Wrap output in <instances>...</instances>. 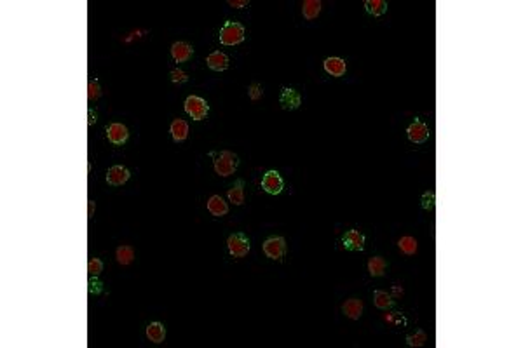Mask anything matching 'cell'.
<instances>
[{
    "label": "cell",
    "instance_id": "cell-31",
    "mask_svg": "<svg viewBox=\"0 0 523 348\" xmlns=\"http://www.w3.org/2000/svg\"><path fill=\"white\" fill-rule=\"evenodd\" d=\"M248 94H250V98L253 101H256L262 96V85L260 84H251L250 89H248Z\"/></svg>",
    "mask_w": 523,
    "mask_h": 348
},
{
    "label": "cell",
    "instance_id": "cell-2",
    "mask_svg": "<svg viewBox=\"0 0 523 348\" xmlns=\"http://www.w3.org/2000/svg\"><path fill=\"white\" fill-rule=\"evenodd\" d=\"M244 40V26L236 21H227L220 28V42L223 46H238Z\"/></svg>",
    "mask_w": 523,
    "mask_h": 348
},
{
    "label": "cell",
    "instance_id": "cell-9",
    "mask_svg": "<svg viewBox=\"0 0 523 348\" xmlns=\"http://www.w3.org/2000/svg\"><path fill=\"white\" fill-rule=\"evenodd\" d=\"M129 176H131V173L126 169L124 166H113V167H110L108 173H107V183L112 186H121L128 181Z\"/></svg>",
    "mask_w": 523,
    "mask_h": 348
},
{
    "label": "cell",
    "instance_id": "cell-36",
    "mask_svg": "<svg viewBox=\"0 0 523 348\" xmlns=\"http://www.w3.org/2000/svg\"><path fill=\"white\" fill-rule=\"evenodd\" d=\"M399 294H403V289H399V288H394V296H399Z\"/></svg>",
    "mask_w": 523,
    "mask_h": 348
},
{
    "label": "cell",
    "instance_id": "cell-27",
    "mask_svg": "<svg viewBox=\"0 0 523 348\" xmlns=\"http://www.w3.org/2000/svg\"><path fill=\"white\" fill-rule=\"evenodd\" d=\"M88 272H89V275H91V277H98V275H100V273L103 272V263H101V260H98V258H93V260H89Z\"/></svg>",
    "mask_w": 523,
    "mask_h": 348
},
{
    "label": "cell",
    "instance_id": "cell-34",
    "mask_svg": "<svg viewBox=\"0 0 523 348\" xmlns=\"http://www.w3.org/2000/svg\"><path fill=\"white\" fill-rule=\"evenodd\" d=\"M88 113H89V118H88V125H89V128H91V125H93V124H95V122H96V113H95V112H93V108H89V110H88Z\"/></svg>",
    "mask_w": 523,
    "mask_h": 348
},
{
    "label": "cell",
    "instance_id": "cell-22",
    "mask_svg": "<svg viewBox=\"0 0 523 348\" xmlns=\"http://www.w3.org/2000/svg\"><path fill=\"white\" fill-rule=\"evenodd\" d=\"M373 300H375V306H377V308H381V310L391 308V306L394 305V300H392V296H391V294H387L386 291H375Z\"/></svg>",
    "mask_w": 523,
    "mask_h": 348
},
{
    "label": "cell",
    "instance_id": "cell-5",
    "mask_svg": "<svg viewBox=\"0 0 523 348\" xmlns=\"http://www.w3.org/2000/svg\"><path fill=\"white\" fill-rule=\"evenodd\" d=\"M264 252L267 255L271 260H277L284 256L286 252V242L283 237H271L264 242Z\"/></svg>",
    "mask_w": 523,
    "mask_h": 348
},
{
    "label": "cell",
    "instance_id": "cell-6",
    "mask_svg": "<svg viewBox=\"0 0 523 348\" xmlns=\"http://www.w3.org/2000/svg\"><path fill=\"white\" fill-rule=\"evenodd\" d=\"M262 188L271 195L281 194V190H283V178H281L277 171H269L264 176V179H262Z\"/></svg>",
    "mask_w": 523,
    "mask_h": 348
},
{
    "label": "cell",
    "instance_id": "cell-28",
    "mask_svg": "<svg viewBox=\"0 0 523 348\" xmlns=\"http://www.w3.org/2000/svg\"><path fill=\"white\" fill-rule=\"evenodd\" d=\"M100 96H101L100 84H98V80H91V82H89V85H88V98L91 101H96Z\"/></svg>",
    "mask_w": 523,
    "mask_h": 348
},
{
    "label": "cell",
    "instance_id": "cell-4",
    "mask_svg": "<svg viewBox=\"0 0 523 348\" xmlns=\"http://www.w3.org/2000/svg\"><path fill=\"white\" fill-rule=\"evenodd\" d=\"M185 112L194 118V120H202L206 118L208 112H210V106L206 101L199 96H189L185 100Z\"/></svg>",
    "mask_w": 523,
    "mask_h": 348
},
{
    "label": "cell",
    "instance_id": "cell-13",
    "mask_svg": "<svg viewBox=\"0 0 523 348\" xmlns=\"http://www.w3.org/2000/svg\"><path fill=\"white\" fill-rule=\"evenodd\" d=\"M206 63H208V67H210L211 70H215V72H223V70H227V67H228V58H227V54H223V52L215 51L206 58Z\"/></svg>",
    "mask_w": 523,
    "mask_h": 348
},
{
    "label": "cell",
    "instance_id": "cell-23",
    "mask_svg": "<svg viewBox=\"0 0 523 348\" xmlns=\"http://www.w3.org/2000/svg\"><path fill=\"white\" fill-rule=\"evenodd\" d=\"M133 260H134V251L131 245H121V247L117 249V261H119L121 265L128 267V265L133 263Z\"/></svg>",
    "mask_w": 523,
    "mask_h": 348
},
{
    "label": "cell",
    "instance_id": "cell-15",
    "mask_svg": "<svg viewBox=\"0 0 523 348\" xmlns=\"http://www.w3.org/2000/svg\"><path fill=\"white\" fill-rule=\"evenodd\" d=\"M208 211L211 212L216 218H222L228 212V206L227 202H223V199L220 195H213L210 200H208Z\"/></svg>",
    "mask_w": 523,
    "mask_h": 348
},
{
    "label": "cell",
    "instance_id": "cell-25",
    "mask_svg": "<svg viewBox=\"0 0 523 348\" xmlns=\"http://www.w3.org/2000/svg\"><path fill=\"white\" fill-rule=\"evenodd\" d=\"M398 245L404 255H408V256H412L417 252V240L414 239V237H401Z\"/></svg>",
    "mask_w": 523,
    "mask_h": 348
},
{
    "label": "cell",
    "instance_id": "cell-1",
    "mask_svg": "<svg viewBox=\"0 0 523 348\" xmlns=\"http://www.w3.org/2000/svg\"><path fill=\"white\" fill-rule=\"evenodd\" d=\"M211 157H215V171H216V174L218 176H222V178H227V176H230V174H234L236 173V169H238V155L236 153H232V151H228V150H223V151H220V153H211Z\"/></svg>",
    "mask_w": 523,
    "mask_h": 348
},
{
    "label": "cell",
    "instance_id": "cell-17",
    "mask_svg": "<svg viewBox=\"0 0 523 348\" xmlns=\"http://www.w3.org/2000/svg\"><path fill=\"white\" fill-rule=\"evenodd\" d=\"M325 70L330 73L332 77H342L345 75V61L340 58H328L325 59Z\"/></svg>",
    "mask_w": 523,
    "mask_h": 348
},
{
    "label": "cell",
    "instance_id": "cell-26",
    "mask_svg": "<svg viewBox=\"0 0 523 348\" xmlns=\"http://www.w3.org/2000/svg\"><path fill=\"white\" fill-rule=\"evenodd\" d=\"M426 341H427V336H426V333H424V331H417L415 334H410V336H406V343L410 346H422Z\"/></svg>",
    "mask_w": 523,
    "mask_h": 348
},
{
    "label": "cell",
    "instance_id": "cell-30",
    "mask_svg": "<svg viewBox=\"0 0 523 348\" xmlns=\"http://www.w3.org/2000/svg\"><path fill=\"white\" fill-rule=\"evenodd\" d=\"M422 207L424 209H432V207H434V192H426V194H424Z\"/></svg>",
    "mask_w": 523,
    "mask_h": 348
},
{
    "label": "cell",
    "instance_id": "cell-8",
    "mask_svg": "<svg viewBox=\"0 0 523 348\" xmlns=\"http://www.w3.org/2000/svg\"><path fill=\"white\" fill-rule=\"evenodd\" d=\"M406 134H408V139H410L412 143H424L429 138V128L424 124V122L415 120L412 125H408Z\"/></svg>",
    "mask_w": 523,
    "mask_h": 348
},
{
    "label": "cell",
    "instance_id": "cell-10",
    "mask_svg": "<svg viewBox=\"0 0 523 348\" xmlns=\"http://www.w3.org/2000/svg\"><path fill=\"white\" fill-rule=\"evenodd\" d=\"M279 101H281V105H283V108H286V110H297L298 106H300V103H302V98H300V94L295 91V89L284 87L283 92H281Z\"/></svg>",
    "mask_w": 523,
    "mask_h": 348
},
{
    "label": "cell",
    "instance_id": "cell-11",
    "mask_svg": "<svg viewBox=\"0 0 523 348\" xmlns=\"http://www.w3.org/2000/svg\"><path fill=\"white\" fill-rule=\"evenodd\" d=\"M107 136H108L110 141L113 143V145H122V143L128 141L129 133H128V129H126V125L112 124V125H108V128H107Z\"/></svg>",
    "mask_w": 523,
    "mask_h": 348
},
{
    "label": "cell",
    "instance_id": "cell-7",
    "mask_svg": "<svg viewBox=\"0 0 523 348\" xmlns=\"http://www.w3.org/2000/svg\"><path fill=\"white\" fill-rule=\"evenodd\" d=\"M344 247L349 251H363L365 249V235L359 230H349L342 237Z\"/></svg>",
    "mask_w": 523,
    "mask_h": 348
},
{
    "label": "cell",
    "instance_id": "cell-24",
    "mask_svg": "<svg viewBox=\"0 0 523 348\" xmlns=\"http://www.w3.org/2000/svg\"><path fill=\"white\" fill-rule=\"evenodd\" d=\"M365 7H366V11H368L370 14L382 16L384 12L387 11V2H384V0H366Z\"/></svg>",
    "mask_w": 523,
    "mask_h": 348
},
{
    "label": "cell",
    "instance_id": "cell-29",
    "mask_svg": "<svg viewBox=\"0 0 523 348\" xmlns=\"http://www.w3.org/2000/svg\"><path fill=\"white\" fill-rule=\"evenodd\" d=\"M171 80H173L175 84H185V82L189 80V75H187L183 70L175 68L173 72H171Z\"/></svg>",
    "mask_w": 523,
    "mask_h": 348
},
{
    "label": "cell",
    "instance_id": "cell-18",
    "mask_svg": "<svg viewBox=\"0 0 523 348\" xmlns=\"http://www.w3.org/2000/svg\"><path fill=\"white\" fill-rule=\"evenodd\" d=\"M147 338L154 343H162L166 338L164 326H162L161 322H152V324H149V327H147Z\"/></svg>",
    "mask_w": 523,
    "mask_h": 348
},
{
    "label": "cell",
    "instance_id": "cell-20",
    "mask_svg": "<svg viewBox=\"0 0 523 348\" xmlns=\"http://www.w3.org/2000/svg\"><path fill=\"white\" fill-rule=\"evenodd\" d=\"M244 183H243V179H239V181H236L234 185L230 186V190H228V199H230V202L234 204V206H241V204L244 202Z\"/></svg>",
    "mask_w": 523,
    "mask_h": 348
},
{
    "label": "cell",
    "instance_id": "cell-32",
    "mask_svg": "<svg viewBox=\"0 0 523 348\" xmlns=\"http://www.w3.org/2000/svg\"><path fill=\"white\" fill-rule=\"evenodd\" d=\"M89 286H91V288H89V291H91V293H101V286H103V284H101V282L100 280H96V278H93V280L91 282H89Z\"/></svg>",
    "mask_w": 523,
    "mask_h": 348
},
{
    "label": "cell",
    "instance_id": "cell-14",
    "mask_svg": "<svg viewBox=\"0 0 523 348\" xmlns=\"http://www.w3.org/2000/svg\"><path fill=\"white\" fill-rule=\"evenodd\" d=\"M342 310H344V313L349 319H353V321H358V319L361 317V313H363V301L356 300V298H351V300H347L344 305H342Z\"/></svg>",
    "mask_w": 523,
    "mask_h": 348
},
{
    "label": "cell",
    "instance_id": "cell-16",
    "mask_svg": "<svg viewBox=\"0 0 523 348\" xmlns=\"http://www.w3.org/2000/svg\"><path fill=\"white\" fill-rule=\"evenodd\" d=\"M171 136L175 141H185L189 136V124H187L183 118H175L173 124H171Z\"/></svg>",
    "mask_w": 523,
    "mask_h": 348
},
{
    "label": "cell",
    "instance_id": "cell-3",
    "mask_svg": "<svg viewBox=\"0 0 523 348\" xmlns=\"http://www.w3.org/2000/svg\"><path fill=\"white\" fill-rule=\"evenodd\" d=\"M227 247L234 258H244L250 252V240L244 233H232L227 240Z\"/></svg>",
    "mask_w": 523,
    "mask_h": 348
},
{
    "label": "cell",
    "instance_id": "cell-33",
    "mask_svg": "<svg viewBox=\"0 0 523 348\" xmlns=\"http://www.w3.org/2000/svg\"><path fill=\"white\" fill-rule=\"evenodd\" d=\"M248 4H250L248 0H228V6L238 7V9H241V7H246Z\"/></svg>",
    "mask_w": 523,
    "mask_h": 348
},
{
    "label": "cell",
    "instance_id": "cell-35",
    "mask_svg": "<svg viewBox=\"0 0 523 348\" xmlns=\"http://www.w3.org/2000/svg\"><path fill=\"white\" fill-rule=\"evenodd\" d=\"M93 212H95V200H88V218H93Z\"/></svg>",
    "mask_w": 523,
    "mask_h": 348
},
{
    "label": "cell",
    "instance_id": "cell-12",
    "mask_svg": "<svg viewBox=\"0 0 523 348\" xmlns=\"http://www.w3.org/2000/svg\"><path fill=\"white\" fill-rule=\"evenodd\" d=\"M192 52H194V49L187 42H175L173 46H171V56H173L177 63H185V61H189Z\"/></svg>",
    "mask_w": 523,
    "mask_h": 348
},
{
    "label": "cell",
    "instance_id": "cell-19",
    "mask_svg": "<svg viewBox=\"0 0 523 348\" xmlns=\"http://www.w3.org/2000/svg\"><path fill=\"white\" fill-rule=\"evenodd\" d=\"M302 12H304V18L312 21L314 18H317V14L321 12V2L319 0H305L304 6H302Z\"/></svg>",
    "mask_w": 523,
    "mask_h": 348
},
{
    "label": "cell",
    "instance_id": "cell-21",
    "mask_svg": "<svg viewBox=\"0 0 523 348\" xmlns=\"http://www.w3.org/2000/svg\"><path fill=\"white\" fill-rule=\"evenodd\" d=\"M386 268H387V263L381 256H375L368 261V272L373 277H382L384 273H386Z\"/></svg>",
    "mask_w": 523,
    "mask_h": 348
}]
</instances>
